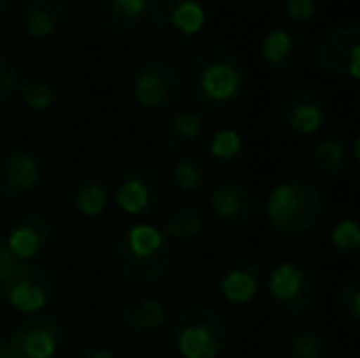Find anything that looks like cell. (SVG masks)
<instances>
[{
    "label": "cell",
    "instance_id": "cell-24",
    "mask_svg": "<svg viewBox=\"0 0 360 358\" xmlns=\"http://www.w3.org/2000/svg\"><path fill=\"white\" fill-rule=\"evenodd\" d=\"M150 0H98V25L108 34H128L147 20Z\"/></svg>",
    "mask_w": 360,
    "mask_h": 358
},
{
    "label": "cell",
    "instance_id": "cell-33",
    "mask_svg": "<svg viewBox=\"0 0 360 358\" xmlns=\"http://www.w3.org/2000/svg\"><path fill=\"white\" fill-rule=\"evenodd\" d=\"M20 265H22V263H20V260L10 253L8 245H5V241H3V236H0V295H3L5 282L13 277V272L18 270Z\"/></svg>",
    "mask_w": 360,
    "mask_h": 358
},
{
    "label": "cell",
    "instance_id": "cell-11",
    "mask_svg": "<svg viewBox=\"0 0 360 358\" xmlns=\"http://www.w3.org/2000/svg\"><path fill=\"white\" fill-rule=\"evenodd\" d=\"M314 57L331 77L360 82V23H341L326 30L319 37Z\"/></svg>",
    "mask_w": 360,
    "mask_h": 358
},
{
    "label": "cell",
    "instance_id": "cell-20",
    "mask_svg": "<svg viewBox=\"0 0 360 358\" xmlns=\"http://www.w3.org/2000/svg\"><path fill=\"white\" fill-rule=\"evenodd\" d=\"M69 0H25L20 23L27 37L49 39L67 25Z\"/></svg>",
    "mask_w": 360,
    "mask_h": 358
},
{
    "label": "cell",
    "instance_id": "cell-38",
    "mask_svg": "<svg viewBox=\"0 0 360 358\" xmlns=\"http://www.w3.org/2000/svg\"><path fill=\"white\" fill-rule=\"evenodd\" d=\"M8 5H10V0H0V18L5 15V10H8Z\"/></svg>",
    "mask_w": 360,
    "mask_h": 358
},
{
    "label": "cell",
    "instance_id": "cell-32",
    "mask_svg": "<svg viewBox=\"0 0 360 358\" xmlns=\"http://www.w3.org/2000/svg\"><path fill=\"white\" fill-rule=\"evenodd\" d=\"M18 84H20L18 69L10 64V59L0 57V108L5 103H10V98L18 94Z\"/></svg>",
    "mask_w": 360,
    "mask_h": 358
},
{
    "label": "cell",
    "instance_id": "cell-7",
    "mask_svg": "<svg viewBox=\"0 0 360 358\" xmlns=\"http://www.w3.org/2000/svg\"><path fill=\"white\" fill-rule=\"evenodd\" d=\"M184 74L172 59L150 57L138 67L133 79V98L147 110H172L181 96Z\"/></svg>",
    "mask_w": 360,
    "mask_h": 358
},
{
    "label": "cell",
    "instance_id": "cell-37",
    "mask_svg": "<svg viewBox=\"0 0 360 358\" xmlns=\"http://www.w3.org/2000/svg\"><path fill=\"white\" fill-rule=\"evenodd\" d=\"M0 358H15L13 351L8 349V344H5V341H0Z\"/></svg>",
    "mask_w": 360,
    "mask_h": 358
},
{
    "label": "cell",
    "instance_id": "cell-8",
    "mask_svg": "<svg viewBox=\"0 0 360 358\" xmlns=\"http://www.w3.org/2000/svg\"><path fill=\"white\" fill-rule=\"evenodd\" d=\"M113 199L130 219H152L167 199V181L157 170L135 165L120 174Z\"/></svg>",
    "mask_w": 360,
    "mask_h": 358
},
{
    "label": "cell",
    "instance_id": "cell-40",
    "mask_svg": "<svg viewBox=\"0 0 360 358\" xmlns=\"http://www.w3.org/2000/svg\"><path fill=\"white\" fill-rule=\"evenodd\" d=\"M358 106H360V94H358Z\"/></svg>",
    "mask_w": 360,
    "mask_h": 358
},
{
    "label": "cell",
    "instance_id": "cell-1",
    "mask_svg": "<svg viewBox=\"0 0 360 358\" xmlns=\"http://www.w3.org/2000/svg\"><path fill=\"white\" fill-rule=\"evenodd\" d=\"M186 91L204 113L226 110L248 94V69L228 44L204 42L186 62Z\"/></svg>",
    "mask_w": 360,
    "mask_h": 358
},
{
    "label": "cell",
    "instance_id": "cell-9",
    "mask_svg": "<svg viewBox=\"0 0 360 358\" xmlns=\"http://www.w3.org/2000/svg\"><path fill=\"white\" fill-rule=\"evenodd\" d=\"M15 358H57L64 346V324L54 314H25L8 334Z\"/></svg>",
    "mask_w": 360,
    "mask_h": 358
},
{
    "label": "cell",
    "instance_id": "cell-39",
    "mask_svg": "<svg viewBox=\"0 0 360 358\" xmlns=\"http://www.w3.org/2000/svg\"><path fill=\"white\" fill-rule=\"evenodd\" d=\"M84 3H96V0H84Z\"/></svg>",
    "mask_w": 360,
    "mask_h": 358
},
{
    "label": "cell",
    "instance_id": "cell-22",
    "mask_svg": "<svg viewBox=\"0 0 360 358\" xmlns=\"http://www.w3.org/2000/svg\"><path fill=\"white\" fill-rule=\"evenodd\" d=\"M348 160H351V143L341 133H326L319 135V140L314 143L309 167L316 177L333 179L346 170Z\"/></svg>",
    "mask_w": 360,
    "mask_h": 358
},
{
    "label": "cell",
    "instance_id": "cell-31",
    "mask_svg": "<svg viewBox=\"0 0 360 358\" xmlns=\"http://www.w3.org/2000/svg\"><path fill=\"white\" fill-rule=\"evenodd\" d=\"M282 18L292 25H304L314 20L321 10V0H280Z\"/></svg>",
    "mask_w": 360,
    "mask_h": 358
},
{
    "label": "cell",
    "instance_id": "cell-36",
    "mask_svg": "<svg viewBox=\"0 0 360 358\" xmlns=\"http://www.w3.org/2000/svg\"><path fill=\"white\" fill-rule=\"evenodd\" d=\"M351 158L358 162V167H360V135H358V140L353 143V148H351Z\"/></svg>",
    "mask_w": 360,
    "mask_h": 358
},
{
    "label": "cell",
    "instance_id": "cell-35",
    "mask_svg": "<svg viewBox=\"0 0 360 358\" xmlns=\"http://www.w3.org/2000/svg\"><path fill=\"white\" fill-rule=\"evenodd\" d=\"M76 358H115V356L105 346H89V349H84Z\"/></svg>",
    "mask_w": 360,
    "mask_h": 358
},
{
    "label": "cell",
    "instance_id": "cell-29",
    "mask_svg": "<svg viewBox=\"0 0 360 358\" xmlns=\"http://www.w3.org/2000/svg\"><path fill=\"white\" fill-rule=\"evenodd\" d=\"M328 241H331V245L338 253H360V221L356 216H341L328 231Z\"/></svg>",
    "mask_w": 360,
    "mask_h": 358
},
{
    "label": "cell",
    "instance_id": "cell-12",
    "mask_svg": "<svg viewBox=\"0 0 360 358\" xmlns=\"http://www.w3.org/2000/svg\"><path fill=\"white\" fill-rule=\"evenodd\" d=\"M209 214L221 231L240 234L255 221V191L243 179H221L209 194Z\"/></svg>",
    "mask_w": 360,
    "mask_h": 358
},
{
    "label": "cell",
    "instance_id": "cell-28",
    "mask_svg": "<svg viewBox=\"0 0 360 358\" xmlns=\"http://www.w3.org/2000/svg\"><path fill=\"white\" fill-rule=\"evenodd\" d=\"M172 181L181 191H199L209 181V167L194 155H179L172 165Z\"/></svg>",
    "mask_w": 360,
    "mask_h": 358
},
{
    "label": "cell",
    "instance_id": "cell-4",
    "mask_svg": "<svg viewBox=\"0 0 360 358\" xmlns=\"http://www.w3.org/2000/svg\"><path fill=\"white\" fill-rule=\"evenodd\" d=\"M233 339L231 321L209 305H191L172 321V344L181 358H218Z\"/></svg>",
    "mask_w": 360,
    "mask_h": 358
},
{
    "label": "cell",
    "instance_id": "cell-3",
    "mask_svg": "<svg viewBox=\"0 0 360 358\" xmlns=\"http://www.w3.org/2000/svg\"><path fill=\"white\" fill-rule=\"evenodd\" d=\"M326 214V194L311 179H285L267 194L265 216L277 236L297 238L321 224Z\"/></svg>",
    "mask_w": 360,
    "mask_h": 358
},
{
    "label": "cell",
    "instance_id": "cell-26",
    "mask_svg": "<svg viewBox=\"0 0 360 358\" xmlns=\"http://www.w3.org/2000/svg\"><path fill=\"white\" fill-rule=\"evenodd\" d=\"M206 158L216 165L218 170H233L245 162L248 145L243 135L233 128H221L206 143Z\"/></svg>",
    "mask_w": 360,
    "mask_h": 358
},
{
    "label": "cell",
    "instance_id": "cell-14",
    "mask_svg": "<svg viewBox=\"0 0 360 358\" xmlns=\"http://www.w3.org/2000/svg\"><path fill=\"white\" fill-rule=\"evenodd\" d=\"M42 181V165L25 145H5L0 150V196L20 201L30 196Z\"/></svg>",
    "mask_w": 360,
    "mask_h": 358
},
{
    "label": "cell",
    "instance_id": "cell-5",
    "mask_svg": "<svg viewBox=\"0 0 360 358\" xmlns=\"http://www.w3.org/2000/svg\"><path fill=\"white\" fill-rule=\"evenodd\" d=\"M147 23L167 52H186L206 27V8L201 0H150Z\"/></svg>",
    "mask_w": 360,
    "mask_h": 358
},
{
    "label": "cell",
    "instance_id": "cell-21",
    "mask_svg": "<svg viewBox=\"0 0 360 358\" xmlns=\"http://www.w3.org/2000/svg\"><path fill=\"white\" fill-rule=\"evenodd\" d=\"M328 341L314 329H287L275 334L262 349V358H323Z\"/></svg>",
    "mask_w": 360,
    "mask_h": 358
},
{
    "label": "cell",
    "instance_id": "cell-27",
    "mask_svg": "<svg viewBox=\"0 0 360 358\" xmlns=\"http://www.w3.org/2000/svg\"><path fill=\"white\" fill-rule=\"evenodd\" d=\"M18 94L22 96L25 106L34 113H44L57 103V87L47 77H25L18 84Z\"/></svg>",
    "mask_w": 360,
    "mask_h": 358
},
{
    "label": "cell",
    "instance_id": "cell-10",
    "mask_svg": "<svg viewBox=\"0 0 360 358\" xmlns=\"http://www.w3.org/2000/svg\"><path fill=\"white\" fill-rule=\"evenodd\" d=\"M275 115L282 125L294 135H319L326 128L331 115V103L326 94L311 87L289 89L277 98Z\"/></svg>",
    "mask_w": 360,
    "mask_h": 358
},
{
    "label": "cell",
    "instance_id": "cell-23",
    "mask_svg": "<svg viewBox=\"0 0 360 358\" xmlns=\"http://www.w3.org/2000/svg\"><path fill=\"white\" fill-rule=\"evenodd\" d=\"M206 231V211L194 201H181L172 206L162 219V234L169 243H191Z\"/></svg>",
    "mask_w": 360,
    "mask_h": 358
},
{
    "label": "cell",
    "instance_id": "cell-13",
    "mask_svg": "<svg viewBox=\"0 0 360 358\" xmlns=\"http://www.w3.org/2000/svg\"><path fill=\"white\" fill-rule=\"evenodd\" d=\"M57 292V277L39 263H22L3 287L5 302L22 314H37Z\"/></svg>",
    "mask_w": 360,
    "mask_h": 358
},
{
    "label": "cell",
    "instance_id": "cell-15",
    "mask_svg": "<svg viewBox=\"0 0 360 358\" xmlns=\"http://www.w3.org/2000/svg\"><path fill=\"white\" fill-rule=\"evenodd\" d=\"M311 59V42L297 27H272L260 39V62L272 72H297Z\"/></svg>",
    "mask_w": 360,
    "mask_h": 358
},
{
    "label": "cell",
    "instance_id": "cell-18",
    "mask_svg": "<svg viewBox=\"0 0 360 358\" xmlns=\"http://www.w3.org/2000/svg\"><path fill=\"white\" fill-rule=\"evenodd\" d=\"M120 321L135 334H155L167 324V305L157 295L145 290H135L120 300L118 305Z\"/></svg>",
    "mask_w": 360,
    "mask_h": 358
},
{
    "label": "cell",
    "instance_id": "cell-34",
    "mask_svg": "<svg viewBox=\"0 0 360 358\" xmlns=\"http://www.w3.org/2000/svg\"><path fill=\"white\" fill-rule=\"evenodd\" d=\"M228 3H231L233 8H238V10H245V13H255V10L265 8L267 0H228Z\"/></svg>",
    "mask_w": 360,
    "mask_h": 358
},
{
    "label": "cell",
    "instance_id": "cell-30",
    "mask_svg": "<svg viewBox=\"0 0 360 358\" xmlns=\"http://www.w3.org/2000/svg\"><path fill=\"white\" fill-rule=\"evenodd\" d=\"M338 312L348 326L360 329V275L348 277L338 287Z\"/></svg>",
    "mask_w": 360,
    "mask_h": 358
},
{
    "label": "cell",
    "instance_id": "cell-2",
    "mask_svg": "<svg viewBox=\"0 0 360 358\" xmlns=\"http://www.w3.org/2000/svg\"><path fill=\"white\" fill-rule=\"evenodd\" d=\"M113 263L125 282L145 287L167 277L174 263V250L160 226L140 221L115 241Z\"/></svg>",
    "mask_w": 360,
    "mask_h": 358
},
{
    "label": "cell",
    "instance_id": "cell-19",
    "mask_svg": "<svg viewBox=\"0 0 360 358\" xmlns=\"http://www.w3.org/2000/svg\"><path fill=\"white\" fill-rule=\"evenodd\" d=\"M206 128L204 110H172L160 125V145L167 155H184L191 145L199 143Z\"/></svg>",
    "mask_w": 360,
    "mask_h": 358
},
{
    "label": "cell",
    "instance_id": "cell-25",
    "mask_svg": "<svg viewBox=\"0 0 360 358\" xmlns=\"http://www.w3.org/2000/svg\"><path fill=\"white\" fill-rule=\"evenodd\" d=\"M110 191L105 186V181L94 174H86V177L76 179L69 189V201H72L74 211L86 219H98L103 216L105 206H108Z\"/></svg>",
    "mask_w": 360,
    "mask_h": 358
},
{
    "label": "cell",
    "instance_id": "cell-6",
    "mask_svg": "<svg viewBox=\"0 0 360 358\" xmlns=\"http://www.w3.org/2000/svg\"><path fill=\"white\" fill-rule=\"evenodd\" d=\"M267 295L282 317L304 319L314 312L319 302V282L304 263L285 260L275 265L265 280Z\"/></svg>",
    "mask_w": 360,
    "mask_h": 358
},
{
    "label": "cell",
    "instance_id": "cell-17",
    "mask_svg": "<svg viewBox=\"0 0 360 358\" xmlns=\"http://www.w3.org/2000/svg\"><path fill=\"white\" fill-rule=\"evenodd\" d=\"M3 241L20 263H34V258L52 241V224L42 211H27L10 224Z\"/></svg>",
    "mask_w": 360,
    "mask_h": 358
},
{
    "label": "cell",
    "instance_id": "cell-16",
    "mask_svg": "<svg viewBox=\"0 0 360 358\" xmlns=\"http://www.w3.org/2000/svg\"><path fill=\"white\" fill-rule=\"evenodd\" d=\"M265 268L252 258H238L218 272L216 290L228 305H250L265 287Z\"/></svg>",
    "mask_w": 360,
    "mask_h": 358
}]
</instances>
